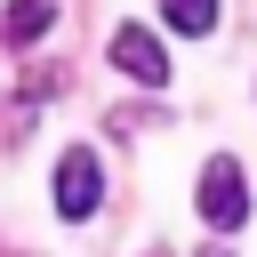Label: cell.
<instances>
[{
	"instance_id": "obj_4",
	"label": "cell",
	"mask_w": 257,
	"mask_h": 257,
	"mask_svg": "<svg viewBox=\"0 0 257 257\" xmlns=\"http://www.w3.org/2000/svg\"><path fill=\"white\" fill-rule=\"evenodd\" d=\"M48 24H56V0H16V8H8V24H0V32H8V40H16V48H32V40H40V32H48Z\"/></svg>"
},
{
	"instance_id": "obj_5",
	"label": "cell",
	"mask_w": 257,
	"mask_h": 257,
	"mask_svg": "<svg viewBox=\"0 0 257 257\" xmlns=\"http://www.w3.org/2000/svg\"><path fill=\"white\" fill-rule=\"evenodd\" d=\"M161 8H169V32H193V40L217 32V0H161Z\"/></svg>"
},
{
	"instance_id": "obj_2",
	"label": "cell",
	"mask_w": 257,
	"mask_h": 257,
	"mask_svg": "<svg viewBox=\"0 0 257 257\" xmlns=\"http://www.w3.org/2000/svg\"><path fill=\"white\" fill-rule=\"evenodd\" d=\"M96 201H104V177H96V153L88 145H64V161H56V217H96Z\"/></svg>"
},
{
	"instance_id": "obj_1",
	"label": "cell",
	"mask_w": 257,
	"mask_h": 257,
	"mask_svg": "<svg viewBox=\"0 0 257 257\" xmlns=\"http://www.w3.org/2000/svg\"><path fill=\"white\" fill-rule=\"evenodd\" d=\"M201 217H209L217 233L249 225V185H241V161H233V153H217V161L201 169Z\"/></svg>"
},
{
	"instance_id": "obj_3",
	"label": "cell",
	"mask_w": 257,
	"mask_h": 257,
	"mask_svg": "<svg viewBox=\"0 0 257 257\" xmlns=\"http://www.w3.org/2000/svg\"><path fill=\"white\" fill-rule=\"evenodd\" d=\"M112 64H120L137 88H161V80H169V56H161V40H153L145 24H120V32H112Z\"/></svg>"
},
{
	"instance_id": "obj_6",
	"label": "cell",
	"mask_w": 257,
	"mask_h": 257,
	"mask_svg": "<svg viewBox=\"0 0 257 257\" xmlns=\"http://www.w3.org/2000/svg\"><path fill=\"white\" fill-rule=\"evenodd\" d=\"M209 257H233V249H209Z\"/></svg>"
}]
</instances>
